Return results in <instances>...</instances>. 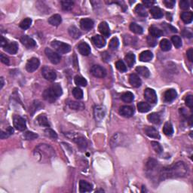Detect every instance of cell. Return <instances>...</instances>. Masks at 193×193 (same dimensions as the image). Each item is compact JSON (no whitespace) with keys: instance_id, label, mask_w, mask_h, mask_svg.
<instances>
[{"instance_id":"52a82bcc","label":"cell","mask_w":193,"mask_h":193,"mask_svg":"<svg viewBox=\"0 0 193 193\" xmlns=\"http://www.w3.org/2000/svg\"><path fill=\"white\" fill-rule=\"evenodd\" d=\"M146 101L150 104H155L157 102V94L153 89L146 88L144 91Z\"/></svg>"},{"instance_id":"b9f144b4","label":"cell","mask_w":193,"mask_h":193,"mask_svg":"<svg viewBox=\"0 0 193 193\" xmlns=\"http://www.w3.org/2000/svg\"><path fill=\"white\" fill-rule=\"evenodd\" d=\"M121 99L125 103H131L134 99V96L131 92L128 91V92H125L121 95Z\"/></svg>"},{"instance_id":"5bb4252c","label":"cell","mask_w":193,"mask_h":193,"mask_svg":"<svg viewBox=\"0 0 193 193\" xmlns=\"http://www.w3.org/2000/svg\"><path fill=\"white\" fill-rule=\"evenodd\" d=\"M80 27L82 30L88 31L94 27V21L90 18H83L80 21Z\"/></svg>"},{"instance_id":"ac0fdd59","label":"cell","mask_w":193,"mask_h":193,"mask_svg":"<svg viewBox=\"0 0 193 193\" xmlns=\"http://www.w3.org/2000/svg\"><path fill=\"white\" fill-rule=\"evenodd\" d=\"M92 42L96 47L97 48H103L106 45V41H105L104 38L102 35H96L92 37Z\"/></svg>"},{"instance_id":"d6986e66","label":"cell","mask_w":193,"mask_h":193,"mask_svg":"<svg viewBox=\"0 0 193 193\" xmlns=\"http://www.w3.org/2000/svg\"><path fill=\"white\" fill-rule=\"evenodd\" d=\"M177 96V91L174 89H168L165 91L164 94V98L166 102H171Z\"/></svg>"},{"instance_id":"836d02e7","label":"cell","mask_w":193,"mask_h":193,"mask_svg":"<svg viewBox=\"0 0 193 193\" xmlns=\"http://www.w3.org/2000/svg\"><path fill=\"white\" fill-rule=\"evenodd\" d=\"M160 47L163 51H168L171 48V44L167 39H163L160 42Z\"/></svg>"},{"instance_id":"603a6c76","label":"cell","mask_w":193,"mask_h":193,"mask_svg":"<svg viewBox=\"0 0 193 193\" xmlns=\"http://www.w3.org/2000/svg\"><path fill=\"white\" fill-rule=\"evenodd\" d=\"M62 22V18L60 14H54L51 17L48 19V23L51 25L55 27H57Z\"/></svg>"},{"instance_id":"7c38bea8","label":"cell","mask_w":193,"mask_h":193,"mask_svg":"<svg viewBox=\"0 0 193 193\" xmlns=\"http://www.w3.org/2000/svg\"><path fill=\"white\" fill-rule=\"evenodd\" d=\"M77 48L79 53L83 56H88L91 54V48H90L89 45L84 42H82L81 43H79L77 46Z\"/></svg>"},{"instance_id":"3957f363","label":"cell","mask_w":193,"mask_h":193,"mask_svg":"<svg viewBox=\"0 0 193 193\" xmlns=\"http://www.w3.org/2000/svg\"><path fill=\"white\" fill-rule=\"evenodd\" d=\"M51 46L60 54H67L71 51L70 45L57 40L51 42Z\"/></svg>"},{"instance_id":"f907efd6","label":"cell","mask_w":193,"mask_h":193,"mask_svg":"<svg viewBox=\"0 0 193 193\" xmlns=\"http://www.w3.org/2000/svg\"><path fill=\"white\" fill-rule=\"evenodd\" d=\"M118 45H119V41L117 37H114L109 41V48L110 49H116L118 48Z\"/></svg>"},{"instance_id":"94428289","label":"cell","mask_w":193,"mask_h":193,"mask_svg":"<svg viewBox=\"0 0 193 193\" xmlns=\"http://www.w3.org/2000/svg\"><path fill=\"white\" fill-rule=\"evenodd\" d=\"M143 3L144 4V6L146 7H150V6H152V5H154L155 2L154 1H148V0H144L143 1Z\"/></svg>"},{"instance_id":"484cf974","label":"cell","mask_w":193,"mask_h":193,"mask_svg":"<svg viewBox=\"0 0 193 193\" xmlns=\"http://www.w3.org/2000/svg\"><path fill=\"white\" fill-rule=\"evenodd\" d=\"M150 11L151 13L152 16L154 18H155V19H159V18H162L163 17V12H162V9L158 7H156V6L151 8Z\"/></svg>"},{"instance_id":"91938a15","label":"cell","mask_w":193,"mask_h":193,"mask_svg":"<svg viewBox=\"0 0 193 193\" xmlns=\"http://www.w3.org/2000/svg\"><path fill=\"white\" fill-rule=\"evenodd\" d=\"M7 44H8L7 40H6L3 36H1V40H0V45H1L2 48H4V47H6V45H7Z\"/></svg>"},{"instance_id":"6da1fadb","label":"cell","mask_w":193,"mask_h":193,"mask_svg":"<svg viewBox=\"0 0 193 193\" xmlns=\"http://www.w3.org/2000/svg\"><path fill=\"white\" fill-rule=\"evenodd\" d=\"M188 174V167L183 162H179L173 165L162 168L159 171L160 180L174 177H183Z\"/></svg>"},{"instance_id":"d590c367","label":"cell","mask_w":193,"mask_h":193,"mask_svg":"<svg viewBox=\"0 0 193 193\" xmlns=\"http://www.w3.org/2000/svg\"><path fill=\"white\" fill-rule=\"evenodd\" d=\"M138 111L140 113H147L151 109V106L149 104L145 102H140L138 104Z\"/></svg>"},{"instance_id":"277c9868","label":"cell","mask_w":193,"mask_h":193,"mask_svg":"<svg viewBox=\"0 0 193 193\" xmlns=\"http://www.w3.org/2000/svg\"><path fill=\"white\" fill-rule=\"evenodd\" d=\"M42 74L46 80L50 81V82H53L57 78V73L55 71L48 67H44L42 69Z\"/></svg>"},{"instance_id":"7a4b0ae2","label":"cell","mask_w":193,"mask_h":193,"mask_svg":"<svg viewBox=\"0 0 193 193\" xmlns=\"http://www.w3.org/2000/svg\"><path fill=\"white\" fill-rule=\"evenodd\" d=\"M63 94L62 88L59 84H54L44 91V99L49 103H54Z\"/></svg>"},{"instance_id":"f5cc1de1","label":"cell","mask_w":193,"mask_h":193,"mask_svg":"<svg viewBox=\"0 0 193 193\" xmlns=\"http://www.w3.org/2000/svg\"><path fill=\"white\" fill-rule=\"evenodd\" d=\"M185 103H186V105L188 106V107L192 109V108L193 107V96L188 95L187 96H186Z\"/></svg>"},{"instance_id":"4fadbf2b","label":"cell","mask_w":193,"mask_h":193,"mask_svg":"<svg viewBox=\"0 0 193 193\" xmlns=\"http://www.w3.org/2000/svg\"><path fill=\"white\" fill-rule=\"evenodd\" d=\"M98 30L102 34V35L106 37V38H108L109 36V35H110V30H109V25L105 21L101 22L100 23L99 27H98Z\"/></svg>"},{"instance_id":"e7e4bbea","label":"cell","mask_w":193,"mask_h":193,"mask_svg":"<svg viewBox=\"0 0 193 193\" xmlns=\"http://www.w3.org/2000/svg\"><path fill=\"white\" fill-rule=\"evenodd\" d=\"M6 131H7L8 132V133H9L10 135L13 134V133H14V130H13V128H11V127H8V129L6 130Z\"/></svg>"},{"instance_id":"f546056e","label":"cell","mask_w":193,"mask_h":193,"mask_svg":"<svg viewBox=\"0 0 193 193\" xmlns=\"http://www.w3.org/2000/svg\"><path fill=\"white\" fill-rule=\"evenodd\" d=\"M134 11L140 17H143V18L147 17V15H148L145 7L141 4H139L136 6V8H135V9H134Z\"/></svg>"},{"instance_id":"8fae6325","label":"cell","mask_w":193,"mask_h":193,"mask_svg":"<svg viewBox=\"0 0 193 193\" xmlns=\"http://www.w3.org/2000/svg\"><path fill=\"white\" fill-rule=\"evenodd\" d=\"M21 42L27 48H34L36 45V42H35V40L29 37L28 35H23L21 38Z\"/></svg>"},{"instance_id":"f6af8a7d","label":"cell","mask_w":193,"mask_h":193,"mask_svg":"<svg viewBox=\"0 0 193 193\" xmlns=\"http://www.w3.org/2000/svg\"><path fill=\"white\" fill-rule=\"evenodd\" d=\"M32 23V20L30 18H25L24 20H23L20 23V27L23 30H27L30 28V27L31 26Z\"/></svg>"},{"instance_id":"d6a6232c","label":"cell","mask_w":193,"mask_h":193,"mask_svg":"<svg viewBox=\"0 0 193 193\" xmlns=\"http://www.w3.org/2000/svg\"><path fill=\"white\" fill-rule=\"evenodd\" d=\"M125 60L128 67H132L133 64H135V55L133 53L127 54L126 56L125 57Z\"/></svg>"},{"instance_id":"681fc988","label":"cell","mask_w":193,"mask_h":193,"mask_svg":"<svg viewBox=\"0 0 193 193\" xmlns=\"http://www.w3.org/2000/svg\"><path fill=\"white\" fill-rule=\"evenodd\" d=\"M151 145H152V148L154 149V150H155V151L158 154H161L162 152H163V148H162V146H161L160 143H158V142L152 141Z\"/></svg>"},{"instance_id":"ab89813d","label":"cell","mask_w":193,"mask_h":193,"mask_svg":"<svg viewBox=\"0 0 193 193\" xmlns=\"http://www.w3.org/2000/svg\"><path fill=\"white\" fill-rule=\"evenodd\" d=\"M61 7L64 11H70L74 6V2L72 1H69V0H64V1L60 2Z\"/></svg>"},{"instance_id":"e0dca14e","label":"cell","mask_w":193,"mask_h":193,"mask_svg":"<svg viewBox=\"0 0 193 193\" xmlns=\"http://www.w3.org/2000/svg\"><path fill=\"white\" fill-rule=\"evenodd\" d=\"M92 185L89 183H88L85 180L79 181V192L84 193V192H90L92 191Z\"/></svg>"},{"instance_id":"ba28073f","label":"cell","mask_w":193,"mask_h":193,"mask_svg":"<svg viewBox=\"0 0 193 193\" xmlns=\"http://www.w3.org/2000/svg\"><path fill=\"white\" fill-rule=\"evenodd\" d=\"M39 60L36 57H33L30 59L26 64V69L29 72H33L36 70L39 67Z\"/></svg>"},{"instance_id":"8d00e7d4","label":"cell","mask_w":193,"mask_h":193,"mask_svg":"<svg viewBox=\"0 0 193 193\" xmlns=\"http://www.w3.org/2000/svg\"><path fill=\"white\" fill-rule=\"evenodd\" d=\"M42 106H43V105H42L39 101H35L30 108V114H31V116H33L35 112H36L37 110H39V109L41 107H42Z\"/></svg>"},{"instance_id":"60d3db41","label":"cell","mask_w":193,"mask_h":193,"mask_svg":"<svg viewBox=\"0 0 193 193\" xmlns=\"http://www.w3.org/2000/svg\"><path fill=\"white\" fill-rule=\"evenodd\" d=\"M157 165H158V162L154 158H150L148 160V162H146V170H154L155 168L156 167Z\"/></svg>"},{"instance_id":"4dcf8cb0","label":"cell","mask_w":193,"mask_h":193,"mask_svg":"<svg viewBox=\"0 0 193 193\" xmlns=\"http://www.w3.org/2000/svg\"><path fill=\"white\" fill-rule=\"evenodd\" d=\"M149 31H150V35H151V36L154 37V38H155V39L162 36L164 34L162 30H159V29L155 27H150V30H149Z\"/></svg>"},{"instance_id":"cb8c5ba5","label":"cell","mask_w":193,"mask_h":193,"mask_svg":"<svg viewBox=\"0 0 193 193\" xmlns=\"http://www.w3.org/2000/svg\"><path fill=\"white\" fill-rule=\"evenodd\" d=\"M153 55L150 51H144L140 55V60L142 62H149L152 60Z\"/></svg>"},{"instance_id":"8992f818","label":"cell","mask_w":193,"mask_h":193,"mask_svg":"<svg viewBox=\"0 0 193 193\" xmlns=\"http://www.w3.org/2000/svg\"><path fill=\"white\" fill-rule=\"evenodd\" d=\"M13 122H14V126L17 130L21 131H23L26 130L27 124L26 121L23 118L19 116H14L13 118Z\"/></svg>"},{"instance_id":"9f6ffc18","label":"cell","mask_w":193,"mask_h":193,"mask_svg":"<svg viewBox=\"0 0 193 193\" xmlns=\"http://www.w3.org/2000/svg\"><path fill=\"white\" fill-rule=\"evenodd\" d=\"M179 7L183 10H187L189 8V2L188 1H186V0L181 1L179 2Z\"/></svg>"},{"instance_id":"6f0895ef","label":"cell","mask_w":193,"mask_h":193,"mask_svg":"<svg viewBox=\"0 0 193 193\" xmlns=\"http://www.w3.org/2000/svg\"><path fill=\"white\" fill-rule=\"evenodd\" d=\"M186 55H187V57L189 59V60L190 62L193 61V48H190L186 52Z\"/></svg>"},{"instance_id":"9c48e42d","label":"cell","mask_w":193,"mask_h":193,"mask_svg":"<svg viewBox=\"0 0 193 193\" xmlns=\"http://www.w3.org/2000/svg\"><path fill=\"white\" fill-rule=\"evenodd\" d=\"M91 72L96 78H104L106 75V71L100 65H94L91 69Z\"/></svg>"},{"instance_id":"83f0119b","label":"cell","mask_w":193,"mask_h":193,"mask_svg":"<svg viewBox=\"0 0 193 193\" xmlns=\"http://www.w3.org/2000/svg\"><path fill=\"white\" fill-rule=\"evenodd\" d=\"M181 19L185 23H190L192 21L193 14L192 11H185L181 14Z\"/></svg>"},{"instance_id":"6125c7cd","label":"cell","mask_w":193,"mask_h":193,"mask_svg":"<svg viewBox=\"0 0 193 193\" xmlns=\"http://www.w3.org/2000/svg\"><path fill=\"white\" fill-rule=\"evenodd\" d=\"M102 58L104 59V61H106V62L109 61V55L107 53V52L105 51V52H104V53L102 54Z\"/></svg>"},{"instance_id":"e575fe53","label":"cell","mask_w":193,"mask_h":193,"mask_svg":"<svg viewBox=\"0 0 193 193\" xmlns=\"http://www.w3.org/2000/svg\"><path fill=\"white\" fill-rule=\"evenodd\" d=\"M148 119L150 122L153 123L155 125H158L159 123L161 122V118L160 116L158 114V113H151L150 115L148 116Z\"/></svg>"},{"instance_id":"7dc6e473","label":"cell","mask_w":193,"mask_h":193,"mask_svg":"<svg viewBox=\"0 0 193 193\" xmlns=\"http://www.w3.org/2000/svg\"><path fill=\"white\" fill-rule=\"evenodd\" d=\"M116 67L118 71L121 72H125L127 71V67L122 60H119L116 63Z\"/></svg>"},{"instance_id":"816d5d0a","label":"cell","mask_w":193,"mask_h":193,"mask_svg":"<svg viewBox=\"0 0 193 193\" xmlns=\"http://www.w3.org/2000/svg\"><path fill=\"white\" fill-rule=\"evenodd\" d=\"M45 133L49 138L54 139V140H56V139L57 138V134L56 133V132L55 131H53L52 129H50V128H48V129L45 130Z\"/></svg>"},{"instance_id":"ffe728a7","label":"cell","mask_w":193,"mask_h":193,"mask_svg":"<svg viewBox=\"0 0 193 193\" xmlns=\"http://www.w3.org/2000/svg\"><path fill=\"white\" fill-rule=\"evenodd\" d=\"M78 145V147L81 150H85L88 147V142L83 137H75L72 139Z\"/></svg>"},{"instance_id":"11a10c76","label":"cell","mask_w":193,"mask_h":193,"mask_svg":"<svg viewBox=\"0 0 193 193\" xmlns=\"http://www.w3.org/2000/svg\"><path fill=\"white\" fill-rule=\"evenodd\" d=\"M163 3L167 8H173L174 5H175V1H174V0H165V1H163Z\"/></svg>"},{"instance_id":"7402d4cb","label":"cell","mask_w":193,"mask_h":193,"mask_svg":"<svg viewBox=\"0 0 193 193\" xmlns=\"http://www.w3.org/2000/svg\"><path fill=\"white\" fill-rule=\"evenodd\" d=\"M4 50L8 53L11 54V55H14L18 52V45L16 42H11V43H8L6 47H4Z\"/></svg>"},{"instance_id":"f35d334b","label":"cell","mask_w":193,"mask_h":193,"mask_svg":"<svg viewBox=\"0 0 193 193\" xmlns=\"http://www.w3.org/2000/svg\"><path fill=\"white\" fill-rule=\"evenodd\" d=\"M163 133L167 136H171L174 133V128L170 122H166L163 127Z\"/></svg>"},{"instance_id":"bcb514c9","label":"cell","mask_w":193,"mask_h":193,"mask_svg":"<svg viewBox=\"0 0 193 193\" xmlns=\"http://www.w3.org/2000/svg\"><path fill=\"white\" fill-rule=\"evenodd\" d=\"M171 42L177 48H179L182 46V40L178 35H173L171 37Z\"/></svg>"},{"instance_id":"7bdbcfd3","label":"cell","mask_w":193,"mask_h":193,"mask_svg":"<svg viewBox=\"0 0 193 193\" xmlns=\"http://www.w3.org/2000/svg\"><path fill=\"white\" fill-rule=\"evenodd\" d=\"M130 30L136 34H142L143 32V28L140 25L137 24L136 23H131L130 24Z\"/></svg>"},{"instance_id":"44dd1931","label":"cell","mask_w":193,"mask_h":193,"mask_svg":"<svg viewBox=\"0 0 193 193\" xmlns=\"http://www.w3.org/2000/svg\"><path fill=\"white\" fill-rule=\"evenodd\" d=\"M129 82L133 87L134 88H139L141 85L142 82L140 77L135 73H132L129 76Z\"/></svg>"},{"instance_id":"d4e9b609","label":"cell","mask_w":193,"mask_h":193,"mask_svg":"<svg viewBox=\"0 0 193 193\" xmlns=\"http://www.w3.org/2000/svg\"><path fill=\"white\" fill-rule=\"evenodd\" d=\"M36 121L38 124L42 127H50V124L48 122V120L47 116L45 114H41L36 118Z\"/></svg>"},{"instance_id":"1f68e13d","label":"cell","mask_w":193,"mask_h":193,"mask_svg":"<svg viewBox=\"0 0 193 193\" xmlns=\"http://www.w3.org/2000/svg\"><path fill=\"white\" fill-rule=\"evenodd\" d=\"M136 71L138 72L140 75L145 78L150 77V72L149 70V69L147 67H143V66H140V67H138L136 68Z\"/></svg>"},{"instance_id":"2e32d148","label":"cell","mask_w":193,"mask_h":193,"mask_svg":"<svg viewBox=\"0 0 193 193\" xmlns=\"http://www.w3.org/2000/svg\"><path fill=\"white\" fill-rule=\"evenodd\" d=\"M133 113H134L133 108L129 106H123L119 109L120 114L122 116H125V117L127 118L131 117L133 115Z\"/></svg>"},{"instance_id":"4316f807","label":"cell","mask_w":193,"mask_h":193,"mask_svg":"<svg viewBox=\"0 0 193 193\" xmlns=\"http://www.w3.org/2000/svg\"><path fill=\"white\" fill-rule=\"evenodd\" d=\"M68 32L70 36L72 37L73 39H79L81 36V35H82L80 30L77 27H76L75 26H71L68 29Z\"/></svg>"},{"instance_id":"c3c4849f","label":"cell","mask_w":193,"mask_h":193,"mask_svg":"<svg viewBox=\"0 0 193 193\" xmlns=\"http://www.w3.org/2000/svg\"><path fill=\"white\" fill-rule=\"evenodd\" d=\"M38 137L39 136L37 133H35L31 131H27L26 133L23 134V138H24L25 140H35V139L38 138Z\"/></svg>"},{"instance_id":"30bf717a","label":"cell","mask_w":193,"mask_h":193,"mask_svg":"<svg viewBox=\"0 0 193 193\" xmlns=\"http://www.w3.org/2000/svg\"><path fill=\"white\" fill-rule=\"evenodd\" d=\"M94 118H95L96 121H101L104 119L106 115V110L103 106H96L94 107Z\"/></svg>"},{"instance_id":"ee69618b","label":"cell","mask_w":193,"mask_h":193,"mask_svg":"<svg viewBox=\"0 0 193 193\" xmlns=\"http://www.w3.org/2000/svg\"><path fill=\"white\" fill-rule=\"evenodd\" d=\"M72 95H73L74 97L76 98V100H81L83 98V91L81 88H79V87L74 88L72 89Z\"/></svg>"},{"instance_id":"5b68a950","label":"cell","mask_w":193,"mask_h":193,"mask_svg":"<svg viewBox=\"0 0 193 193\" xmlns=\"http://www.w3.org/2000/svg\"><path fill=\"white\" fill-rule=\"evenodd\" d=\"M45 53L46 55V57H48L51 62L54 64H57L58 63H60V60H61V57H60L59 54H57V52L54 51L53 50H51V48H45Z\"/></svg>"},{"instance_id":"9a60e30c","label":"cell","mask_w":193,"mask_h":193,"mask_svg":"<svg viewBox=\"0 0 193 193\" xmlns=\"http://www.w3.org/2000/svg\"><path fill=\"white\" fill-rule=\"evenodd\" d=\"M144 132L146 134L148 137L151 138H155V139H159L160 138V135H159L158 131L155 129L153 127L150 126H146L144 128Z\"/></svg>"},{"instance_id":"be15d7a7","label":"cell","mask_w":193,"mask_h":193,"mask_svg":"<svg viewBox=\"0 0 193 193\" xmlns=\"http://www.w3.org/2000/svg\"><path fill=\"white\" fill-rule=\"evenodd\" d=\"M9 136H10L9 133H8L7 131H6V132H5L3 131H1V139H6V138H8Z\"/></svg>"},{"instance_id":"680465c9","label":"cell","mask_w":193,"mask_h":193,"mask_svg":"<svg viewBox=\"0 0 193 193\" xmlns=\"http://www.w3.org/2000/svg\"><path fill=\"white\" fill-rule=\"evenodd\" d=\"M0 58H1V61L3 63V64H6V65H8L9 64V59H8V57H6V55H4L3 54H1L0 55Z\"/></svg>"},{"instance_id":"03108f58","label":"cell","mask_w":193,"mask_h":193,"mask_svg":"<svg viewBox=\"0 0 193 193\" xmlns=\"http://www.w3.org/2000/svg\"><path fill=\"white\" fill-rule=\"evenodd\" d=\"M0 81H1V86H0V88H2L3 85H4V79H3L2 77L0 78Z\"/></svg>"},{"instance_id":"74e56055","label":"cell","mask_w":193,"mask_h":193,"mask_svg":"<svg viewBox=\"0 0 193 193\" xmlns=\"http://www.w3.org/2000/svg\"><path fill=\"white\" fill-rule=\"evenodd\" d=\"M74 81H75L76 84H77L78 86H81V87H85L88 84L87 80L81 76H76L74 78Z\"/></svg>"},{"instance_id":"f1b7e54d","label":"cell","mask_w":193,"mask_h":193,"mask_svg":"<svg viewBox=\"0 0 193 193\" xmlns=\"http://www.w3.org/2000/svg\"><path fill=\"white\" fill-rule=\"evenodd\" d=\"M68 106L72 109L75 110H82L84 109V105L82 102H76V101H69Z\"/></svg>"},{"instance_id":"db71d44e","label":"cell","mask_w":193,"mask_h":193,"mask_svg":"<svg viewBox=\"0 0 193 193\" xmlns=\"http://www.w3.org/2000/svg\"><path fill=\"white\" fill-rule=\"evenodd\" d=\"M147 42H148V45L151 47H154L156 45L157 41L155 39V38L152 36H148L147 37Z\"/></svg>"}]
</instances>
